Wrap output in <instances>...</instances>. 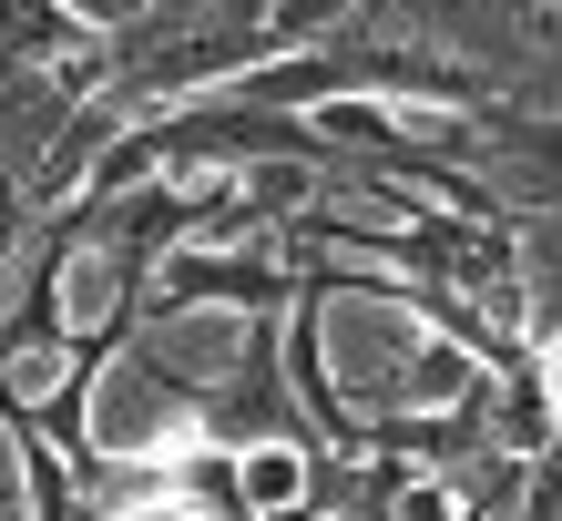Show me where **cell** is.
<instances>
[{
  "label": "cell",
  "mask_w": 562,
  "mask_h": 521,
  "mask_svg": "<svg viewBox=\"0 0 562 521\" xmlns=\"http://www.w3.org/2000/svg\"><path fill=\"white\" fill-rule=\"evenodd\" d=\"M552 388H562V348H552Z\"/></svg>",
  "instance_id": "1"
}]
</instances>
